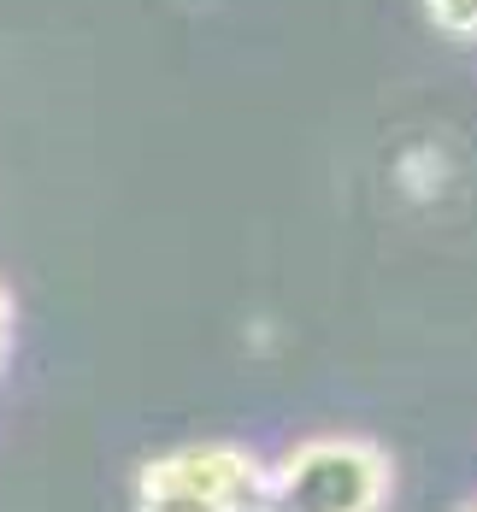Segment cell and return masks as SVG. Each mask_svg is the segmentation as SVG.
<instances>
[{"instance_id":"1","label":"cell","mask_w":477,"mask_h":512,"mask_svg":"<svg viewBox=\"0 0 477 512\" xmlns=\"http://www.w3.org/2000/svg\"><path fill=\"white\" fill-rule=\"evenodd\" d=\"M395 460L360 430H313L271 460L265 512H389Z\"/></svg>"},{"instance_id":"2","label":"cell","mask_w":477,"mask_h":512,"mask_svg":"<svg viewBox=\"0 0 477 512\" xmlns=\"http://www.w3.org/2000/svg\"><path fill=\"white\" fill-rule=\"evenodd\" d=\"M395 183H401L407 201H436V195L448 189V154L430 148V142L407 148V154L395 159Z\"/></svg>"},{"instance_id":"3","label":"cell","mask_w":477,"mask_h":512,"mask_svg":"<svg viewBox=\"0 0 477 512\" xmlns=\"http://www.w3.org/2000/svg\"><path fill=\"white\" fill-rule=\"evenodd\" d=\"M130 512H236L212 495H189V489H136L130 483Z\"/></svg>"},{"instance_id":"4","label":"cell","mask_w":477,"mask_h":512,"mask_svg":"<svg viewBox=\"0 0 477 512\" xmlns=\"http://www.w3.org/2000/svg\"><path fill=\"white\" fill-rule=\"evenodd\" d=\"M424 18L448 42H477V0H424Z\"/></svg>"},{"instance_id":"5","label":"cell","mask_w":477,"mask_h":512,"mask_svg":"<svg viewBox=\"0 0 477 512\" xmlns=\"http://www.w3.org/2000/svg\"><path fill=\"white\" fill-rule=\"evenodd\" d=\"M12 330H18V301H12V289L0 283V365L12 354Z\"/></svg>"},{"instance_id":"6","label":"cell","mask_w":477,"mask_h":512,"mask_svg":"<svg viewBox=\"0 0 477 512\" xmlns=\"http://www.w3.org/2000/svg\"><path fill=\"white\" fill-rule=\"evenodd\" d=\"M460 512H477V501H466V507H460Z\"/></svg>"}]
</instances>
